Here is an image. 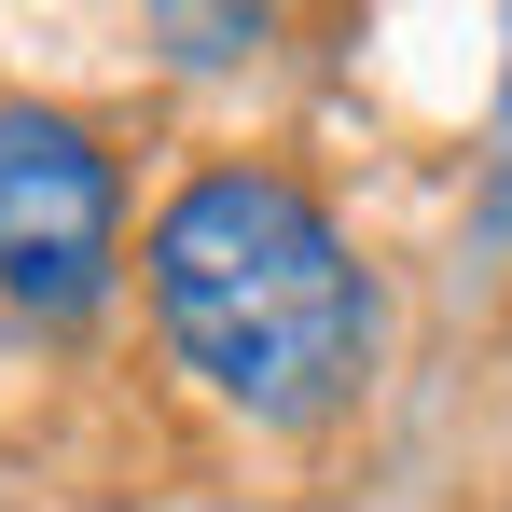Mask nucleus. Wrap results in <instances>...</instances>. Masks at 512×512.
I'll list each match as a JSON object with an SVG mask.
<instances>
[{"mask_svg":"<svg viewBox=\"0 0 512 512\" xmlns=\"http://www.w3.org/2000/svg\"><path fill=\"white\" fill-rule=\"evenodd\" d=\"M139 305L167 374L263 443L360 416L388 360V291L291 153H194L139 208Z\"/></svg>","mask_w":512,"mask_h":512,"instance_id":"1","label":"nucleus"},{"mask_svg":"<svg viewBox=\"0 0 512 512\" xmlns=\"http://www.w3.org/2000/svg\"><path fill=\"white\" fill-rule=\"evenodd\" d=\"M125 277H139V208L111 125L70 97H0V319L97 333Z\"/></svg>","mask_w":512,"mask_h":512,"instance_id":"2","label":"nucleus"},{"mask_svg":"<svg viewBox=\"0 0 512 512\" xmlns=\"http://www.w3.org/2000/svg\"><path fill=\"white\" fill-rule=\"evenodd\" d=\"M139 14H153V56L180 84H250L291 42V0H139Z\"/></svg>","mask_w":512,"mask_h":512,"instance_id":"3","label":"nucleus"},{"mask_svg":"<svg viewBox=\"0 0 512 512\" xmlns=\"http://www.w3.org/2000/svg\"><path fill=\"white\" fill-rule=\"evenodd\" d=\"M499 139H512V42H499Z\"/></svg>","mask_w":512,"mask_h":512,"instance_id":"4","label":"nucleus"}]
</instances>
